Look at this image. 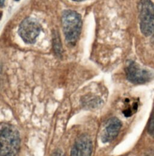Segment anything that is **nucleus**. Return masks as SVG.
Masks as SVG:
<instances>
[{
    "instance_id": "nucleus-14",
    "label": "nucleus",
    "mask_w": 154,
    "mask_h": 156,
    "mask_svg": "<svg viewBox=\"0 0 154 156\" xmlns=\"http://www.w3.org/2000/svg\"><path fill=\"white\" fill-rule=\"evenodd\" d=\"M16 1H19V0H16Z\"/></svg>"
},
{
    "instance_id": "nucleus-8",
    "label": "nucleus",
    "mask_w": 154,
    "mask_h": 156,
    "mask_svg": "<svg viewBox=\"0 0 154 156\" xmlns=\"http://www.w3.org/2000/svg\"><path fill=\"white\" fill-rule=\"evenodd\" d=\"M82 104L88 108H95L103 104V100L96 96L87 95L82 99Z\"/></svg>"
},
{
    "instance_id": "nucleus-3",
    "label": "nucleus",
    "mask_w": 154,
    "mask_h": 156,
    "mask_svg": "<svg viewBox=\"0 0 154 156\" xmlns=\"http://www.w3.org/2000/svg\"><path fill=\"white\" fill-rule=\"evenodd\" d=\"M140 27L146 36L154 34V3L151 0H140L139 4Z\"/></svg>"
},
{
    "instance_id": "nucleus-13",
    "label": "nucleus",
    "mask_w": 154,
    "mask_h": 156,
    "mask_svg": "<svg viewBox=\"0 0 154 156\" xmlns=\"http://www.w3.org/2000/svg\"><path fill=\"white\" fill-rule=\"evenodd\" d=\"M72 1H83V0H72Z\"/></svg>"
},
{
    "instance_id": "nucleus-1",
    "label": "nucleus",
    "mask_w": 154,
    "mask_h": 156,
    "mask_svg": "<svg viewBox=\"0 0 154 156\" xmlns=\"http://www.w3.org/2000/svg\"><path fill=\"white\" fill-rule=\"evenodd\" d=\"M21 146L18 130L11 125L0 129V156H16Z\"/></svg>"
},
{
    "instance_id": "nucleus-2",
    "label": "nucleus",
    "mask_w": 154,
    "mask_h": 156,
    "mask_svg": "<svg viewBox=\"0 0 154 156\" xmlns=\"http://www.w3.org/2000/svg\"><path fill=\"white\" fill-rule=\"evenodd\" d=\"M63 30L67 41L71 44L77 42L82 27L79 14L73 10L65 11L61 19Z\"/></svg>"
},
{
    "instance_id": "nucleus-12",
    "label": "nucleus",
    "mask_w": 154,
    "mask_h": 156,
    "mask_svg": "<svg viewBox=\"0 0 154 156\" xmlns=\"http://www.w3.org/2000/svg\"><path fill=\"white\" fill-rule=\"evenodd\" d=\"M5 0H0V7H2L4 5Z\"/></svg>"
},
{
    "instance_id": "nucleus-5",
    "label": "nucleus",
    "mask_w": 154,
    "mask_h": 156,
    "mask_svg": "<svg viewBox=\"0 0 154 156\" xmlns=\"http://www.w3.org/2000/svg\"><path fill=\"white\" fill-rule=\"evenodd\" d=\"M127 77L130 82L136 84L149 82L153 78V74L139 66L134 61H129L125 68Z\"/></svg>"
},
{
    "instance_id": "nucleus-7",
    "label": "nucleus",
    "mask_w": 154,
    "mask_h": 156,
    "mask_svg": "<svg viewBox=\"0 0 154 156\" xmlns=\"http://www.w3.org/2000/svg\"><path fill=\"white\" fill-rule=\"evenodd\" d=\"M121 127V121L118 118L114 117L110 119L101 136V140L103 143H108L113 141L119 134Z\"/></svg>"
},
{
    "instance_id": "nucleus-10",
    "label": "nucleus",
    "mask_w": 154,
    "mask_h": 156,
    "mask_svg": "<svg viewBox=\"0 0 154 156\" xmlns=\"http://www.w3.org/2000/svg\"><path fill=\"white\" fill-rule=\"evenodd\" d=\"M148 132L152 137H154V112L149 121L148 126Z\"/></svg>"
},
{
    "instance_id": "nucleus-9",
    "label": "nucleus",
    "mask_w": 154,
    "mask_h": 156,
    "mask_svg": "<svg viewBox=\"0 0 154 156\" xmlns=\"http://www.w3.org/2000/svg\"><path fill=\"white\" fill-rule=\"evenodd\" d=\"M53 46L56 54L58 56H61L62 54V46L61 40L60 39V36L58 33L56 31L53 33Z\"/></svg>"
},
{
    "instance_id": "nucleus-4",
    "label": "nucleus",
    "mask_w": 154,
    "mask_h": 156,
    "mask_svg": "<svg viewBox=\"0 0 154 156\" xmlns=\"http://www.w3.org/2000/svg\"><path fill=\"white\" fill-rule=\"evenodd\" d=\"M41 27L37 20L32 18H26L19 27V34L27 44H33L40 34Z\"/></svg>"
},
{
    "instance_id": "nucleus-11",
    "label": "nucleus",
    "mask_w": 154,
    "mask_h": 156,
    "mask_svg": "<svg viewBox=\"0 0 154 156\" xmlns=\"http://www.w3.org/2000/svg\"><path fill=\"white\" fill-rule=\"evenodd\" d=\"M51 156H65V155L60 151H56Z\"/></svg>"
},
{
    "instance_id": "nucleus-6",
    "label": "nucleus",
    "mask_w": 154,
    "mask_h": 156,
    "mask_svg": "<svg viewBox=\"0 0 154 156\" xmlns=\"http://www.w3.org/2000/svg\"><path fill=\"white\" fill-rule=\"evenodd\" d=\"M93 151L92 141L87 134H82L76 139L71 152V156H91Z\"/></svg>"
}]
</instances>
